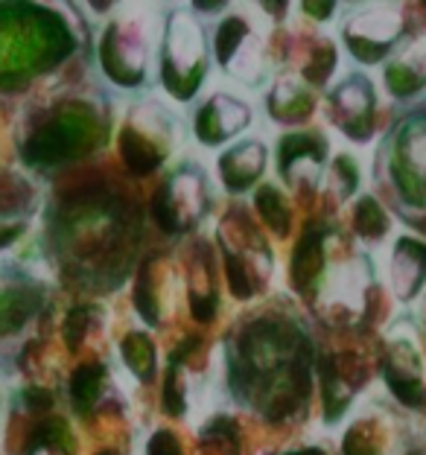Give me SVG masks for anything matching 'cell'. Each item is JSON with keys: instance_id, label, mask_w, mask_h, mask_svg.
Instances as JSON below:
<instances>
[{"instance_id": "obj_11", "label": "cell", "mask_w": 426, "mask_h": 455, "mask_svg": "<svg viewBox=\"0 0 426 455\" xmlns=\"http://www.w3.org/2000/svg\"><path fill=\"white\" fill-rule=\"evenodd\" d=\"M6 243H9V240H0V245H6Z\"/></svg>"}, {"instance_id": "obj_6", "label": "cell", "mask_w": 426, "mask_h": 455, "mask_svg": "<svg viewBox=\"0 0 426 455\" xmlns=\"http://www.w3.org/2000/svg\"><path fill=\"white\" fill-rule=\"evenodd\" d=\"M403 158L409 161V170L426 179V123L414 120L403 132Z\"/></svg>"}, {"instance_id": "obj_7", "label": "cell", "mask_w": 426, "mask_h": 455, "mask_svg": "<svg viewBox=\"0 0 426 455\" xmlns=\"http://www.w3.org/2000/svg\"><path fill=\"white\" fill-rule=\"evenodd\" d=\"M100 368H79L74 377V400L79 409H88L93 400L100 395Z\"/></svg>"}, {"instance_id": "obj_12", "label": "cell", "mask_w": 426, "mask_h": 455, "mask_svg": "<svg viewBox=\"0 0 426 455\" xmlns=\"http://www.w3.org/2000/svg\"><path fill=\"white\" fill-rule=\"evenodd\" d=\"M100 455H114V452H100Z\"/></svg>"}, {"instance_id": "obj_2", "label": "cell", "mask_w": 426, "mask_h": 455, "mask_svg": "<svg viewBox=\"0 0 426 455\" xmlns=\"http://www.w3.org/2000/svg\"><path fill=\"white\" fill-rule=\"evenodd\" d=\"M400 33V15L394 6H368L350 24V38L366 41L362 47H389V41Z\"/></svg>"}, {"instance_id": "obj_8", "label": "cell", "mask_w": 426, "mask_h": 455, "mask_svg": "<svg viewBox=\"0 0 426 455\" xmlns=\"http://www.w3.org/2000/svg\"><path fill=\"white\" fill-rule=\"evenodd\" d=\"M123 356L129 359V365L138 371V374H152V347L143 341L141 336H132L126 341V347H123Z\"/></svg>"}, {"instance_id": "obj_5", "label": "cell", "mask_w": 426, "mask_h": 455, "mask_svg": "<svg viewBox=\"0 0 426 455\" xmlns=\"http://www.w3.org/2000/svg\"><path fill=\"white\" fill-rule=\"evenodd\" d=\"M199 181L196 179H175L173 188H170V211H173V220L170 228H184L187 222L199 213Z\"/></svg>"}, {"instance_id": "obj_10", "label": "cell", "mask_w": 426, "mask_h": 455, "mask_svg": "<svg viewBox=\"0 0 426 455\" xmlns=\"http://www.w3.org/2000/svg\"><path fill=\"white\" fill-rule=\"evenodd\" d=\"M27 403L33 409H44V406H50V395L47 391H27Z\"/></svg>"}, {"instance_id": "obj_3", "label": "cell", "mask_w": 426, "mask_h": 455, "mask_svg": "<svg viewBox=\"0 0 426 455\" xmlns=\"http://www.w3.org/2000/svg\"><path fill=\"white\" fill-rule=\"evenodd\" d=\"M248 123V108L240 102L228 100V97H216L211 106L202 111L199 117V132L202 140L213 143V140H225L237 134Z\"/></svg>"}, {"instance_id": "obj_1", "label": "cell", "mask_w": 426, "mask_h": 455, "mask_svg": "<svg viewBox=\"0 0 426 455\" xmlns=\"http://www.w3.org/2000/svg\"><path fill=\"white\" fill-rule=\"evenodd\" d=\"M202 61H205L202 33L187 18H179L170 27V70L175 68V76L179 79H190L193 70L196 76L202 74Z\"/></svg>"}, {"instance_id": "obj_9", "label": "cell", "mask_w": 426, "mask_h": 455, "mask_svg": "<svg viewBox=\"0 0 426 455\" xmlns=\"http://www.w3.org/2000/svg\"><path fill=\"white\" fill-rule=\"evenodd\" d=\"M82 333H85V309H76V313L68 318V327H65L68 345L76 347L79 341H82Z\"/></svg>"}, {"instance_id": "obj_4", "label": "cell", "mask_w": 426, "mask_h": 455, "mask_svg": "<svg viewBox=\"0 0 426 455\" xmlns=\"http://www.w3.org/2000/svg\"><path fill=\"white\" fill-rule=\"evenodd\" d=\"M426 272V251L414 243H400L398 257H394V289L400 298L414 292V286L423 281Z\"/></svg>"}]
</instances>
